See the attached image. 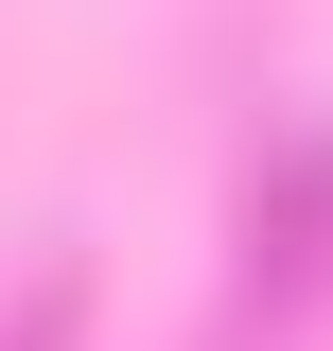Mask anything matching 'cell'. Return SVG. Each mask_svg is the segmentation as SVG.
<instances>
[{
	"label": "cell",
	"instance_id": "cell-1",
	"mask_svg": "<svg viewBox=\"0 0 333 351\" xmlns=\"http://www.w3.org/2000/svg\"><path fill=\"white\" fill-rule=\"evenodd\" d=\"M0 351H71V281H36V299H18V334Z\"/></svg>",
	"mask_w": 333,
	"mask_h": 351
}]
</instances>
